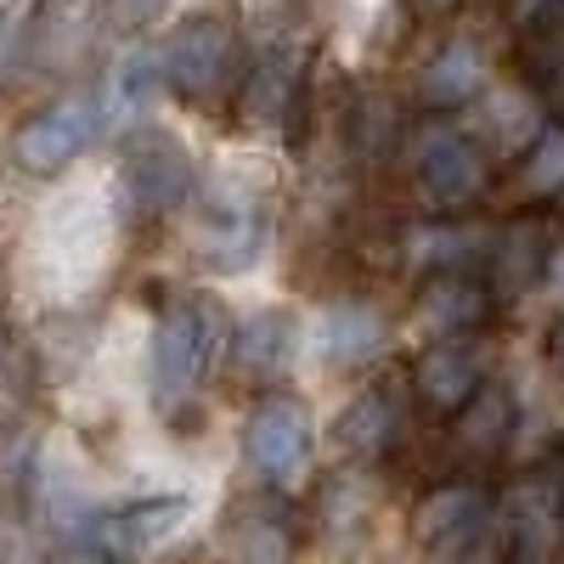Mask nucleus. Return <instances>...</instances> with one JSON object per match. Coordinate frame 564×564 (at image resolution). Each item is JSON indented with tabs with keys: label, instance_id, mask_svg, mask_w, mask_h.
<instances>
[{
	"label": "nucleus",
	"instance_id": "f257e3e1",
	"mask_svg": "<svg viewBox=\"0 0 564 564\" xmlns=\"http://www.w3.org/2000/svg\"><path fill=\"white\" fill-rule=\"evenodd\" d=\"M231 345V316L215 294H175L159 311L153 327V356H148V379H153V406L175 417L181 406H193L204 384L215 379V367L226 361Z\"/></svg>",
	"mask_w": 564,
	"mask_h": 564
},
{
	"label": "nucleus",
	"instance_id": "f03ea898",
	"mask_svg": "<svg viewBox=\"0 0 564 564\" xmlns=\"http://www.w3.org/2000/svg\"><path fill=\"white\" fill-rule=\"evenodd\" d=\"M412 542L430 564H502L508 542L497 525V491L475 475L430 486L412 508Z\"/></svg>",
	"mask_w": 564,
	"mask_h": 564
},
{
	"label": "nucleus",
	"instance_id": "7ed1b4c3",
	"mask_svg": "<svg viewBox=\"0 0 564 564\" xmlns=\"http://www.w3.org/2000/svg\"><path fill=\"white\" fill-rule=\"evenodd\" d=\"M164 85L186 108H215L238 90L249 68V45L231 12H186L159 45Z\"/></svg>",
	"mask_w": 564,
	"mask_h": 564
},
{
	"label": "nucleus",
	"instance_id": "20e7f679",
	"mask_svg": "<svg viewBox=\"0 0 564 564\" xmlns=\"http://www.w3.org/2000/svg\"><path fill=\"white\" fill-rule=\"evenodd\" d=\"M186 508L193 502H186L181 491L79 508L63 525V553H68V564H135L141 553H153L186 520Z\"/></svg>",
	"mask_w": 564,
	"mask_h": 564
},
{
	"label": "nucleus",
	"instance_id": "39448f33",
	"mask_svg": "<svg viewBox=\"0 0 564 564\" xmlns=\"http://www.w3.org/2000/svg\"><path fill=\"white\" fill-rule=\"evenodd\" d=\"M412 186L430 215H468L491 193V164L480 141L452 119H430L412 135Z\"/></svg>",
	"mask_w": 564,
	"mask_h": 564
},
{
	"label": "nucleus",
	"instance_id": "423d86ee",
	"mask_svg": "<svg viewBox=\"0 0 564 564\" xmlns=\"http://www.w3.org/2000/svg\"><path fill=\"white\" fill-rule=\"evenodd\" d=\"M119 181L135 220H164L193 198V153L159 124L130 130L119 153Z\"/></svg>",
	"mask_w": 564,
	"mask_h": 564
},
{
	"label": "nucleus",
	"instance_id": "0eeeda50",
	"mask_svg": "<svg viewBox=\"0 0 564 564\" xmlns=\"http://www.w3.org/2000/svg\"><path fill=\"white\" fill-rule=\"evenodd\" d=\"M108 130V113H102V97L97 90H74V97L52 102L29 113L18 130H12V159L23 175H63L79 153H90V141Z\"/></svg>",
	"mask_w": 564,
	"mask_h": 564
},
{
	"label": "nucleus",
	"instance_id": "6e6552de",
	"mask_svg": "<svg viewBox=\"0 0 564 564\" xmlns=\"http://www.w3.org/2000/svg\"><path fill=\"white\" fill-rule=\"evenodd\" d=\"M243 457L271 491L300 486L311 468V412L294 395H260L243 423Z\"/></svg>",
	"mask_w": 564,
	"mask_h": 564
},
{
	"label": "nucleus",
	"instance_id": "1a4fd4ad",
	"mask_svg": "<svg viewBox=\"0 0 564 564\" xmlns=\"http://www.w3.org/2000/svg\"><path fill=\"white\" fill-rule=\"evenodd\" d=\"M480 384H486V334L430 339L417 350L412 372H406V395L430 417H452Z\"/></svg>",
	"mask_w": 564,
	"mask_h": 564
},
{
	"label": "nucleus",
	"instance_id": "9d476101",
	"mask_svg": "<svg viewBox=\"0 0 564 564\" xmlns=\"http://www.w3.org/2000/svg\"><path fill=\"white\" fill-rule=\"evenodd\" d=\"M97 34H102V0H40L23 34V57L34 74L68 79L90 63Z\"/></svg>",
	"mask_w": 564,
	"mask_h": 564
},
{
	"label": "nucleus",
	"instance_id": "9b49d317",
	"mask_svg": "<svg viewBox=\"0 0 564 564\" xmlns=\"http://www.w3.org/2000/svg\"><path fill=\"white\" fill-rule=\"evenodd\" d=\"M193 243H198L204 265H215V271L254 265V254L265 249V204L254 193H238V186H215L198 204Z\"/></svg>",
	"mask_w": 564,
	"mask_h": 564
},
{
	"label": "nucleus",
	"instance_id": "f8f14e48",
	"mask_svg": "<svg viewBox=\"0 0 564 564\" xmlns=\"http://www.w3.org/2000/svg\"><path fill=\"white\" fill-rule=\"evenodd\" d=\"M497 316V294L486 289L480 271H423L417 289H412V322L423 327L430 339L446 334H486V322Z\"/></svg>",
	"mask_w": 564,
	"mask_h": 564
},
{
	"label": "nucleus",
	"instance_id": "ddd939ff",
	"mask_svg": "<svg viewBox=\"0 0 564 564\" xmlns=\"http://www.w3.org/2000/svg\"><path fill=\"white\" fill-rule=\"evenodd\" d=\"M401 423H406V379L379 372V379H367L345 401V412L334 417V446L350 463H372L401 441Z\"/></svg>",
	"mask_w": 564,
	"mask_h": 564
},
{
	"label": "nucleus",
	"instance_id": "4468645a",
	"mask_svg": "<svg viewBox=\"0 0 564 564\" xmlns=\"http://www.w3.org/2000/svg\"><path fill=\"white\" fill-rule=\"evenodd\" d=\"M547 249H553V231L542 215H513L497 238H486V254H480V276L486 289L497 294V305L531 294L536 282L547 276Z\"/></svg>",
	"mask_w": 564,
	"mask_h": 564
},
{
	"label": "nucleus",
	"instance_id": "2eb2a0df",
	"mask_svg": "<svg viewBox=\"0 0 564 564\" xmlns=\"http://www.w3.org/2000/svg\"><path fill=\"white\" fill-rule=\"evenodd\" d=\"M513 430H520V406H513V390L508 384H480L475 395H468L452 417H446V446L457 463L468 468H486L508 452Z\"/></svg>",
	"mask_w": 564,
	"mask_h": 564
},
{
	"label": "nucleus",
	"instance_id": "dca6fc26",
	"mask_svg": "<svg viewBox=\"0 0 564 564\" xmlns=\"http://www.w3.org/2000/svg\"><path fill=\"white\" fill-rule=\"evenodd\" d=\"M220 547L231 564H289L294 558V520L276 497H243L220 520Z\"/></svg>",
	"mask_w": 564,
	"mask_h": 564
},
{
	"label": "nucleus",
	"instance_id": "f3484780",
	"mask_svg": "<svg viewBox=\"0 0 564 564\" xmlns=\"http://www.w3.org/2000/svg\"><path fill=\"white\" fill-rule=\"evenodd\" d=\"M226 350H231V361H238L243 379L271 384V379H282V372L294 367L300 327H294V316L282 311V305H271V311H254L249 322L231 327V345Z\"/></svg>",
	"mask_w": 564,
	"mask_h": 564
},
{
	"label": "nucleus",
	"instance_id": "a211bd4d",
	"mask_svg": "<svg viewBox=\"0 0 564 564\" xmlns=\"http://www.w3.org/2000/svg\"><path fill=\"white\" fill-rule=\"evenodd\" d=\"M384 339H390V327H384L379 305H367V300L327 305V311H322V327H316V350H322V361L334 367V372L367 367L372 356L384 350Z\"/></svg>",
	"mask_w": 564,
	"mask_h": 564
},
{
	"label": "nucleus",
	"instance_id": "6ab92c4d",
	"mask_svg": "<svg viewBox=\"0 0 564 564\" xmlns=\"http://www.w3.org/2000/svg\"><path fill=\"white\" fill-rule=\"evenodd\" d=\"M480 254H486V231L480 226H468L463 215H441V220H430V226H412V231H401V260H406V271H452V265H463V271H480Z\"/></svg>",
	"mask_w": 564,
	"mask_h": 564
},
{
	"label": "nucleus",
	"instance_id": "aec40b11",
	"mask_svg": "<svg viewBox=\"0 0 564 564\" xmlns=\"http://www.w3.org/2000/svg\"><path fill=\"white\" fill-rule=\"evenodd\" d=\"M486 90V52L475 40H452L430 57V68L417 74V102L430 113H452L463 102H475Z\"/></svg>",
	"mask_w": 564,
	"mask_h": 564
},
{
	"label": "nucleus",
	"instance_id": "412c9836",
	"mask_svg": "<svg viewBox=\"0 0 564 564\" xmlns=\"http://www.w3.org/2000/svg\"><path fill=\"white\" fill-rule=\"evenodd\" d=\"M243 119L249 124H282L300 102V57L294 45H276L271 57H260L254 68H243Z\"/></svg>",
	"mask_w": 564,
	"mask_h": 564
},
{
	"label": "nucleus",
	"instance_id": "4be33fe9",
	"mask_svg": "<svg viewBox=\"0 0 564 564\" xmlns=\"http://www.w3.org/2000/svg\"><path fill=\"white\" fill-rule=\"evenodd\" d=\"M513 181H520V193L531 204H553L564 193V124L558 119L536 124V135L513 159Z\"/></svg>",
	"mask_w": 564,
	"mask_h": 564
},
{
	"label": "nucleus",
	"instance_id": "5701e85b",
	"mask_svg": "<svg viewBox=\"0 0 564 564\" xmlns=\"http://www.w3.org/2000/svg\"><path fill=\"white\" fill-rule=\"evenodd\" d=\"M159 85H164V68H159V45H130V52L113 63V74H108V90H102V113H108V124L130 119L135 108H148Z\"/></svg>",
	"mask_w": 564,
	"mask_h": 564
},
{
	"label": "nucleus",
	"instance_id": "b1692460",
	"mask_svg": "<svg viewBox=\"0 0 564 564\" xmlns=\"http://www.w3.org/2000/svg\"><path fill=\"white\" fill-rule=\"evenodd\" d=\"M525 45H531V57H525L531 97H536V108H547V119L564 124V23L525 34Z\"/></svg>",
	"mask_w": 564,
	"mask_h": 564
},
{
	"label": "nucleus",
	"instance_id": "393cba45",
	"mask_svg": "<svg viewBox=\"0 0 564 564\" xmlns=\"http://www.w3.org/2000/svg\"><path fill=\"white\" fill-rule=\"evenodd\" d=\"M564 23V0H513V29L520 34H542Z\"/></svg>",
	"mask_w": 564,
	"mask_h": 564
},
{
	"label": "nucleus",
	"instance_id": "a878e982",
	"mask_svg": "<svg viewBox=\"0 0 564 564\" xmlns=\"http://www.w3.org/2000/svg\"><path fill=\"white\" fill-rule=\"evenodd\" d=\"M401 7L412 23H446V18H457L463 0H401Z\"/></svg>",
	"mask_w": 564,
	"mask_h": 564
},
{
	"label": "nucleus",
	"instance_id": "bb28decb",
	"mask_svg": "<svg viewBox=\"0 0 564 564\" xmlns=\"http://www.w3.org/2000/svg\"><path fill=\"white\" fill-rule=\"evenodd\" d=\"M113 7H119V12L130 18V23H148V18H153V12L164 7V0H113Z\"/></svg>",
	"mask_w": 564,
	"mask_h": 564
},
{
	"label": "nucleus",
	"instance_id": "cd10ccee",
	"mask_svg": "<svg viewBox=\"0 0 564 564\" xmlns=\"http://www.w3.org/2000/svg\"><path fill=\"white\" fill-rule=\"evenodd\" d=\"M547 361L558 367V379H564V316L547 327Z\"/></svg>",
	"mask_w": 564,
	"mask_h": 564
},
{
	"label": "nucleus",
	"instance_id": "c85d7f7f",
	"mask_svg": "<svg viewBox=\"0 0 564 564\" xmlns=\"http://www.w3.org/2000/svg\"><path fill=\"white\" fill-rule=\"evenodd\" d=\"M547 276H553V289L564 294V238H553V249H547Z\"/></svg>",
	"mask_w": 564,
	"mask_h": 564
},
{
	"label": "nucleus",
	"instance_id": "c756f323",
	"mask_svg": "<svg viewBox=\"0 0 564 564\" xmlns=\"http://www.w3.org/2000/svg\"><path fill=\"white\" fill-rule=\"evenodd\" d=\"M502 564H547L542 553H502Z\"/></svg>",
	"mask_w": 564,
	"mask_h": 564
}]
</instances>
